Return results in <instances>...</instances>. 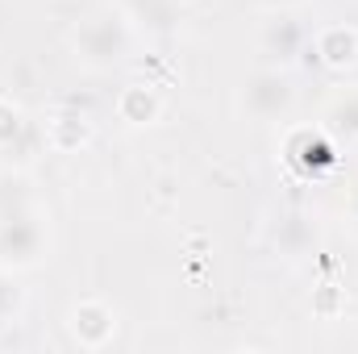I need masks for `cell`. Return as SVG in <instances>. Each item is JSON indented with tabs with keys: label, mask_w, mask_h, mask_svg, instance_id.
Segmentation results:
<instances>
[{
	"label": "cell",
	"mask_w": 358,
	"mask_h": 354,
	"mask_svg": "<svg viewBox=\"0 0 358 354\" xmlns=\"http://www.w3.org/2000/svg\"><path fill=\"white\" fill-rule=\"evenodd\" d=\"M355 217H358V213H355Z\"/></svg>",
	"instance_id": "cell-16"
},
{
	"label": "cell",
	"mask_w": 358,
	"mask_h": 354,
	"mask_svg": "<svg viewBox=\"0 0 358 354\" xmlns=\"http://www.w3.org/2000/svg\"><path fill=\"white\" fill-rule=\"evenodd\" d=\"M42 246H46V229H42L38 208L0 217V267H4V271H25V267H34L42 259Z\"/></svg>",
	"instance_id": "cell-2"
},
{
	"label": "cell",
	"mask_w": 358,
	"mask_h": 354,
	"mask_svg": "<svg viewBox=\"0 0 358 354\" xmlns=\"http://www.w3.org/2000/svg\"><path fill=\"white\" fill-rule=\"evenodd\" d=\"M329 125H334L338 134L355 138L358 134V92H342V96H334V104H329Z\"/></svg>",
	"instance_id": "cell-11"
},
{
	"label": "cell",
	"mask_w": 358,
	"mask_h": 354,
	"mask_svg": "<svg viewBox=\"0 0 358 354\" xmlns=\"http://www.w3.org/2000/svg\"><path fill=\"white\" fill-rule=\"evenodd\" d=\"M313 59L325 67V71H350V67H358V29L355 25H325L321 34H317V42H313Z\"/></svg>",
	"instance_id": "cell-6"
},
{
	"label": "cell",
	"mask_w": 358,
	"mask_h": 354,
	"mask_svg": "<svg viewBox=\"0 0 358 354\" xmlns=\"http://www.w3.org/2000/svg\"><path fill=\"white\" fill-rule=\"evenodd\" d=\"M259 4H267L271 13H287V8H296V4H304V0H259Z\"/></svg>",
	"instance_id": "cell-15"
},
{
	"label": "cell",
	"mask_w": 358,
	"mask_h": 354,
	"mask_svg": "<svg viewBox=\"0 0 358 354\" xmlns=\"http://www.w3.org/2000/svg\"><path fill=\"white\" fill-rule=\"evenodd\" d=\"M129 42H134V34H129L125 17L113 13V8H100V13L84 17V21L76 25V34H71L76 59H80L84 67H92V71L117 67V63L129 55Z\"/></svg>",
	"instance_id": "cell-1"
},
{
	"label": "cell",
	"mask_w": 358,
	"mask_h": 354,
	"mask_svg": "<svg viewBox=\"0 0 358 354\" xmlns=\"http://www.w3.org/2000/svg\"><path fill=\"white\" fill-rule=\"evenodd\" d=\"M117 117L125 125H134V129H146V125H155L163 117V100L150 84H125L117 92Z\"/></svg>",
	"instance_id": "cell-8"
},
{
	"label": "cell",
	"mask_w": 358,
	"mask_h": 354,
	"mask_svg": "<svg viewBox=\"0 0 358 354\" xmlns=\"http://www.w3.org/2000/svg\"><path fill=\"white\" fill-rule=\"evenodd\" d=\"M88 138H92V121H88L84 108L63 104V108H55V113L46 117V146H50V150L76 155L80 146H88Z\"/></svg>",
	"instance_id": "cell-7"
},
{
	"label": "cell",
	"mask_w": 358,
	"mask_h": 354,
	"mask_svg": "<svg viewBox=\"0 0 358 354\" xmlns=\"http://www.w3.org/2000/svg\"><path fill=\"white\" fill-rule=\"evenodd\" d=\"M317 242V234H313V221L308 217H279V225H275V246H279V255H287V259H296V255H304L308 246Z\"/></svg>",
	"instance_id": "cell-9"
},
{
	"label": "cell",
	"mask_w": 358,
	"mask_h": 354,
	"mask_svg": "<svg viewBox=\"0 0 358 354\" xmlns=\"http://www.w3.org/2000/svg\"><path fill=\"white\" fill-rule=\"evenodd\" d=\"M25 208H34L29 179L21 176V171H0V217L25 213Z\"/></svg>",
	"instance_id": "cell-10"
},
{
	"label": "cell",
	"mask_w": 358,
	"mask_h": 354,
	"mask_svg": "<svg viewBox=\"0 0 358 354\" xmlns=\"http://www.w3.org/2000/svg\"><path fill=\"white\" fill-rule=\"evenodd\" d=\"M259 46H263V55H267L271 67H292V63L304 55L308 34H304V25H300L296 17L271 13V21L263 25V34H259Z\"/></svg>",
	"instance_id": "cell-5"
},
{
	"label": "cell",
	"mask_w": 358,
	"mask_h": 354,
	"mask_svg": "<svg viewBox=\"0 0 358 354\" xmlns=\"http://www.w3.org/2000/svg\"><path fill=\"white\" fill-rule=\"evenodd\" d=\"M342 309H346L342 288H334V283L317 288V296H313V313H317L321 321H338V317H342Z\"/></svg>",
	"instance_id": "cell-14"
},
{
	"label": "cell",
	"mask_w": 358,
	"mask_h": 354,
	"mask_svg": "<svg viewBox=\"0 0 358 354\" xmlns=\"http://www.w3.org/2000/svg\"><path fill=\"white\" fill-rule=\"evenodd\" d=\"M21 138H25V117H21V108L8 96H0V150L17 146Z\"/></svg>",
	"instance_id": "cell-12"
},
{
	"label": "cell",
	"mask_w": 358,
	"mask_h": 354,
	"mask_svg": "<svg viewBox=\"0 0 358 354\" xmlns=\"http://www.w3.org/2000/svg\"><path fill=\"white\" fill-rule=\"evenodd\" d=\"M21 304H25L21 288L13 283V275H8V271H0V330H4V325H13V321L21 317Z\"/></svg>",
	"instance_id": "cell-13"
},
{
	"label": "cell",
	"mask_w": 358,
	"mask_h": 354,
	"mask_svg": "<svg viewBox=\"0 0 358 354\" xmlns=\"http://www.w3.org/2000/svg\"><path fill=\"white\" fill-rule=\"evenodd\" d=\"M292 104H296V88H292V76H287V67H259L250 80H246V88H242V108L250 113V117H259V121H279V117H287L292 113Z\"/></svg>",
	"instance_id": "cell-3"
},
{
	"label": "cell",
	"mask_w": 358,
	"mask_h": 354,
	"mask_svg": "<svg viewBox=\"0 0 358 354\" xmlns=\"http://www.w3.org/2000/svg\"><path fill=\"white\" fill-rule=\"evenodd\" d=\"M67 334L80 351H104L117 338V313L104 300H76L67 313Z\"/></svg>",
	"instance_id": "cell-4"
}]
</instances>
